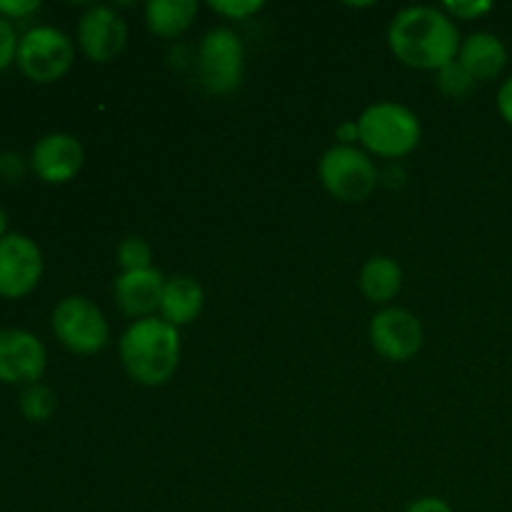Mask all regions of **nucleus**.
Instances as JSON below:
<instances>
[{"label":"nucleus","mask_w":512,"mask_h":512,"mask_svg":"<svg viewBox=\"0 0 512 512\" xmlns=\"http://www.w3.org/2000/svg\"><path fill=\"white\" fill-rule=\"evenodd\" d=\"M388 45L395 58L408 68L438 73L458 60L463 40L448 13L433 5H410L390 20Z\"/></svg>","instance_id":"f257e3e1"},{"label":"nucleus","mask_w":512,"mask_h":512,"mask_svg":"<svg viewBox=\"0 0 512 512\" xmlns=\"http://www.w3.org/2000/svg\"><path fill=\"white\" fill-rule=\"evenodd\" d=\"M120 363L133 383L145 388H160L180 365V333L163 318L133 320L120 335Z\"/></svg>","instance_id":"f03ea898"},{"label":"nucleus","mask_w":512,"mask_h":512,"mask_svg":"<svg viewBox=\"0 0 512 512\" xmlns=\"http://www.w3.org/2000/svg\"><path fill=\"white\" fill-rule=\"evenodd\" d=\"M420 138L423 125L418 115L393 100L370 105L358 118V140L368 155L400 160L418 148Z\"/></svg>","instance_id":"7ed1b4c3"},{"label":"nucleus","mask_w":512,"mask_h":512,"mask_svg":"<svg viewBox=\"0 0 512 512\" xmlns=\"http://www.w3.org/2000/svg\"><path fill=\"white\" fill-rule=\"evenodd\" d=\"M318 178L340 203H363L380 183L378 165L355 145H333L325 150L318 163Z\"/></svg>","instance_id":"20e7f679"},{"label":"nucleus","mask_w":512,"mask_h":512,"mask_svg":"<svg viewBox=\"0 0 512 512\" xmlns=\"http://www.w3.org/2000/svg\"><path fill=\"white\" fill-rule=\"evenodd\" d=\"M73 60L75 43L60 28L35 25V28H28L20 35L15 65L33 83H55L73 68Z\"/></svg>","instance_id":"39448f33"},{"label":"nucleus","mask_w":512,"mask_h":512,"mask_svg":"<svg viewBox=\"0 0 512 512\" xmlns=\"http://www.w3.org/2000/svg\"><path fill=\"white\" fill-rule=\"evenodd\" d=\"M50 325L58 343L75 355H95L110 343V325L103 310L83 295L60 300L50 315Z\"/></svg>","instance_id":"423d86ee"},{"label":"nucleus","mask_w":512,"mask_h":512,"mask_svg":"<svg viewBox=\"0 0 512 512\" xmlns=\"http://www.w3.org/2000/svg\"><path fill=\"white\" fill-rule=\"evenodd\" d=\"M195 68H198L200 85L210 95H230L245 78L243 40L230 28L208 30L198 45Z\"/></svg>","instance_id":"0eeeda50"},{"label":"nucleus","mask_w":512,"mask_h":512,"mask_svg":"<svg viewBox=\"0 0 512 512\" xmlns=\"http://www.w3.org/2000/svg\"><path fill=\"white\" fill-rule=\"evenodd\" d=\"M43 253L38 243L23 233L0 238V298L20 300L38 288L43 278Z\"/></svg>","instance_id":"6e6552de"},{"label":"nucleus","mask_w":512,"mask_h":512,"mask_svg":"<svg viewBox=\"0 0 512 512\" xmlns=\"http://www.w3.org/2000/svg\"><path fill=\"white\" fill-rule=\"evenodd\" d=\"M370 345L380 358L405 363L415 358L425 343L423 323L405 308H383L370 320Z\"/></svg>","instance_id":"1a4fd4ad"},{"label":"nucleus","mask_w":512,"mask_h":512,"mask_svg":"<svg viewBox=\"0 0 512 512\" xmlns=\"http://www.w3.org/2000/svg\"><path fill=\"white\" fill-rule=\"evenodd\" d=\"M48 368L43 340L23 328H0V383H40Z\"/></svg>","instance_id":"9d476101"},{"label":"nucleus","mask_w":512,"mask_h":512,"mask_svg":"<svg viewBox=\"0 0 512 512\" xmlns=\"http://www.w3.org/2000/svg\"><path fill=\"white\" fill-rule=\"evenodd\" d=\"M78 45L93 63H110L128 45V25L123 15L108 5H93L78 20Z\"/></svg>","instance_id":"9b49d317"},{"label":"nucleus","mask_w":512,"mask_h":512,"mask_svg":"<svg viewBox=\"0 0 512 512\" xmlns=\"http://www.w3.org/2000/svg\"><path fill=\"white\" fill-rule=\"evenodd\" d=\"M30 170L48 185H65L78 178L85 165V150L70 133H48L30 150Z\"/></svg>","instance_id":"f8f14e48"},{"label":"nucleus","mask_w":512,"mask_h":512,"mask_svg":"<svg viewBox=\"0 0 512 512\" xmlns=\"http://www.w3.org/2000/svg\"><path fill=\"white\" fill-rule=\"evenodd\" d=\"M165 275L158 268L133 270V273H120L115 278V303L130 318H153L155 310H160V298H163Z\"/></svg>","instance_id":"ddd939ff"},{"label":"nucleus","mask_w":512,"mask_h":512,"mask_svg":"<svg viewBox=\"0 0 512 512\" xmlns=\"http://www.w3.org/2000/svg\"><path fill=\"white\" fill-rule=\"evenodd\" d=\"M458 63L473 75L478 83H488L503 75L505 65H508V48L503 40L488 30H478V33L468 35L460 45Z\"/></svg>","instance_id":"4468645a"},{"label":"nucleus","mask_w":512,"mask_h":512,"mask_svg":"<svg viewBox=\"0 0 512 512\" xmlns=\"http://www.w3.org/2000/svg\"><path fill=\"white\" fill-rule=\"evenodd\" d=\"M205 293L200 283L190 275H173L165 280L163 298H160V318L173 328H183L198 320L203 313Z\"/></svg>","instance_id":"2eb2a0df"},{"label":"nucleus","mask_w":512,"mask_h":512,"mask_svg":"<svg viewBox=\"0 0 512 512\" xmlns=\"http://www.w3.org/2000/svg\"><path fill=\"white\" fill-rule=\"evenodd\" d=\"M358 288L370 303L385 305L403 290V268L390 255H373L365 260L358 275Z\"/></svg>","instance_id":"dca6fc26"},{"label":"nucleus","mask_w":512,"mask_h":512,"mask_svg":"<svg viewBox=\"0 0 512 512\" xmlns=\"http://www.w3.org/2000/svg\"><path fill=\"white\" fill-rule=\"evenodd\" d=\"M198 15L195 0H150L145 5V25L155 38H178Z\"/></svg>","instance_id":"f3484780"},{"label":"nucleus","mask_w":512,"mask_h":512,"mask_svg":"<svg viewBox=\"0 0 512 512\" xmlns=\"http://www.w3.org/2000/svg\"><path fill=\"white\" fill-rule=\"evenodd\" d=\"M20 415L30 423H45V420L53 418L55 408H58V398H55L53 388L43 383L25 385L23 393H20L18 400Z\"/></svg>","instance_id":"a211bd4d"},{"label":"nucleus","mask_w":512,"mask_h":512,"mask_svg":"<svg viewBox=\"0 0 512 512\" xmlns=\"http://www.w3.org/2000/svg\"><path fill=\"white\" fill-rule=\"evenodd\" d=\"M435 85H438L440 93L448 95V98L463 100L473 93L478 80H475L473 75L458 63V60H455V63L445 65V68H440L438 73H435Z\"/></svg>","instance_id":"6ab92c4d"},{"label":"nucleus","mask_w":512,"mask_h":512,"mask_svg":"<svg viewBox=\"0 0 512 512\" xmlns=\"http://www.w3.org/2000/svg\"><path fill=\"white\" fill-rule=\"evenodd\" d=\"M115 260L123 268V273H133V270H148L153 268V248L148 240L138 238V235H128L120 240L118 250H115Z\"/></svg>","instance_id":"aec40b11"},{"label":"nucleus","mask_w":512,"mask_h":512,"mask_svg":"<svg viewBox=\"0 0 512 512\" xmlns=\"http://www.w3.org/2000/svg\"><path fill=\"white\" fill-rule=\"evenodd\" d=\"M30 163L18 150H0V183L18 185L28 175Z\"/></svg>","instance_id":"412c9836"},{"label":"nucleus","mask_w":512,"mask_h":512,"mask_svg":"<svg viewBox=\"0 0 512 512\" xmlns=\"http://www.w3.org/2000/svg\"><path fill=\"white\" fill-rule=\"evenodd\" d=\"M208 5L210 10H215V13L228 20H245L263 10L260 0H210Z\"/></svg>","instance_id":"4be33fe9"},{"label":"nucleus","mask_w":512,"mask_h":512,"mask_svg":"<svg viewBox=\"0 0 512 512\" xmlns=\"http://www.w3.org/2000/svg\"><path fill=\"white\" fill-rule=\"evenodd\" d=\"M443 13H448L453 20H478L493 10L488 0H458V3L440 5Z\"/></svg>","instance_id":"5701e85b"},{"label":"nucleus","mask_w":512,"mask_h":512,"mask_svg":"<svg viewBox=\"0 0 512 512\" xmlns=\"http://www.w3.org/2000/svg\"><path fill=\"white\" fill-rule=\"evenodd\" d=\"M18 30L10 23L8 18L0 15V70H5L8 65L15 63V53H18Z\"/></svg>","instance_id":"b1692460"},{"label":"nucleus","mask_w":512,"mask_h":512,"mask_svg":"<svg viewBox=\"0 0 512 512\" xmlns=\"http://www.w3.org/2000/svg\"><path fill=\"white\" fill-rule=\"evenodd\" d=\"M40 10V0H0V15L8 18L10 23L25 20Z\"/></svg>","instance_id":"393cba45"},{"label":"nucleus","mask_w":512,"mask_h":512,"mask_svg":"<svg viewBox=\"0 0 512 512\" xmlns=\"http://www.w3.org/2000/svg\"><path fill=\"white\" fill-rule=\"evenodd\" d=\"M405 512H453L443 498H435V495H425V498L413 500V503L405 508Z\"/></svg>","instance_id":"a878e982"},{"label":"nucleus","mask_w":512,"mask_h":512,"mask_svg":"<svg viewBox=\"0 0 512 512\" xmlns=\"http://www.w3.org/2000/svg\"><path fill=\"white\" fill-rule=\"evenodd\" d=\"M498 113L512 128V75L503 80V85L498 90Z\"/></svg>","instance_id":"bb28decb"},{"label":"nucleus","mask_w":512,"mask_h":512,"mask_svg":"<svg viewBox=\"0 0 512 512\" xmlns=\"http://www.w3.org/2000/svg\"><path fill=\"white\" fill-rule=\"evenodd\" d=\"M335 138L340 140L338 145H353L358 140V120H348V123L338 125L335 130Z\"/></svg>","instance_id":"cd10ccee"},{"label":"nucleus","mask_w":512,"mask_h":512,"mask_svg":"<svg viewBox=\"0 0 512 512\" xmlns=\"http://www.w3.org/2000/svg\"><path fill=\"white\" fill-rule=\"evenodd\" d=\"M3 235H8V213H5V208L0 205V238Z\"/></svg>","instance_id":"c85d7f7f"}]
</instances>
